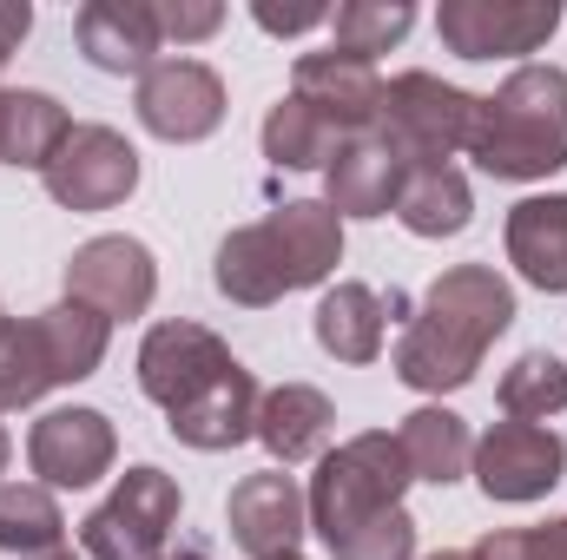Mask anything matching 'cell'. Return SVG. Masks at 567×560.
<instances>
[{
  "label": "cell",
  "instance_id": "obj_29",
  "mask_svg": "<svg viewBox=\"0 0 567 560\" xmlns=\"http://www.w3.org/2000/svg\"><path fill=\"white\" fill-rule=\"evenodd\" d=\"M258 139H265V158H271L278 172H323V165L337 158V145H343L297 93H284L278 106L265 113V133H258Z\"/></svg>",
  "mask_w": 567,
  "mask_h": 560
},
{
  "label": "cell",
  "instance_id": "obj_17",
  "mask_svg": "<svg viewBox=\"0 0 567 560\" xmlns=\"http://www.w3.org/2000/svg\"><path fill=\"white\" fill-rule=\"evenodd\" d=\"M403 178H410V165H403L396 145H383L377 133L343 139L337 158L323 165V205L337 218H390L396 198H403Z\"/></svg>",
  "mask_w": 567,
  "mask_h": 560
},
{
  "label": "cell",
  "instance_id": "obj_5",
  "mask_svg": "<svg viewBox=\"0 0 567 560\" xmlns=\"http://www.w3.org/2000/svg\"><path fill=\"white\" fill-rule=\"evenodd\" d=\"M482 93L449 86L442 73H396L383 80V126L377 139L396 145L403 165H449L455 152H468V126H475Z\"/></svg>",
  "mask_w": 567,
  "mask_h": 560
},
{
  "label": "cell",
  "instance_id": "obj_23",
  "mask_svg": "<svg viewBox=\"0 0 567 560\" xmlns=\"http://www.w3.org/2000/svg\"><path fill=\"white\" fill-rule=\"evenodd\" d=\"M212 283H218V297L238 303V310H271L278 297H290V278H284V258H278V245H271V231H265V218H258V225H238V231L218 245Z\"/></svg>",
  "mask_w": 567,
  "mask_h": 560
},
{
  "label": "cell",
  "instance_id": "obj_21",
  "mask_svg": "<svg viewBox=\"0 0 567 560\" xmlns=\"http://www.w3.org/2000/svg\"><path fill=\"white\" fill-rule=\"evenodd\" d=\"M330 428H337V409L323 390L310 383H278L258 396V442L278 468H297V462H317L330 448Z\"/></svg>",
  "mask_w": 567,
  "mask_h": 560
},
{
  "label": "cell",
  "instance_id": "obj_38",
  "mask_svg": "<svg viewBox=\"0 0 567 560\" xmlns=\"http://www.w3.org/2000/svg\"><path fill=\"white\" fill-rule=\"evenodd\" d=\"M33 560H86V554H73V548H53V554H33Z\"/></svg>",
  "mask_w": 567,
  "mask_h": 560
},
{
  "label": "cell",
  "instance_id": "obj_8",
  "mask_svg": "<svg viewBox=\"0 0 567 560\" xmlns=\"http://www.w3.org/2000/svg\"><path fill=\"white\" fill-rule=\"evenodd\" d=\"M561 27V0H442L435 33L455 60H522Z\"/></svg>",
  "mask_w": 567,
  "mask_h": 560
},
{
  "label": "cell",
  "instance_id": "obj_12",
  "mask_svg": "<svg viewBox=\"0 0 567 560\" xmlns=\"http://www.w3.org/2000/svg\"><path fill=\"white\" fill-rule=\"evenodd\" d=\"M113 462H120V428H113L106 409L73 403V409H47L27 428V468L40 475V488H73L80 495V488L106 481Z\"/></svg>",
  "mask_w": 567,
  "mask_h": 560
},
{
  "label": "cell",
  "instance_id": "obj_10",
  "mask_svg": "<svg viewBox=\"0 0 567 560\" xmlns=\"http://www.w3.org/2000/svg\"><path fill=\"white\" fill-rule=\"evenodd\" d=\"M238 370V356H231V343L218 336V330H205V323H192V317H165V323H152L140 343V390L172 416V409H185L192 396H205L218 376H231Z\"/></svg>",
  "mask_w": 567,
  "mask_h": 560
},
{
  "label": "cell",
  "instance_id": "obj_25",
  "mask_svg": "<svg viewBox=\"0 0 567 560\" xmlns=\"http://www.w3.org/2000/svg\"><path fill=\"white\" fill-rule=\"evenodd\" d=\"M396 442H403L410 475L429 481V488H455V481L468 475V462H475V435H468V422L455 416V409H442V403L410 409L403 428H396Z\"/></svg>",
  "mask_w": 567,
  "mask_h": 560
},
{
  "label": "cell",
  "instance_id": "obj_35",
  "mask_svg": "<svg viewBox=\"0 0 567 560\" xmlns=\"http://www.w3.org/2000/svg\"><path fill=\"white\" fill-rule=\"evenodd\" d=\"M27 33H33V7H27V0H0V66L20 53Z\"/></svg>",
  "mask_w": 567,
  "mask_h": 560
},
{
  "label": "cell",
  "instance_id": "obj_6",
  "mask_svg": "<svg viewBox=\"0 0 567 560\" xmlns=\"http://www.w3.org/2000/svg\"><path fill=\"white\" fill-rule=\"evenodd\" d=\"M178 508H185L178 481H172L165 468L140 462V468H126V475L113 481V495L80 521V548H86V560H158L172 548Z\"/></svg>",
  "mask_w": 567,
  "mask_h": 560
},
{
  "label": "cell",
  "instance_id": "obj_26",
  "mask_svg": "<svg viewBox=\"0 0 567 560\" xmlns=\"http://www.w3.org/2000/svg\"><path fill=\"white\" fill-rule=\"evenodd\" d=\"M396 218L410 238H462L475 225V191L455 165H416L403 178V198H396Z\"/></svg>",
  "mask_w": 567,
  "mask_h": 560
},
{
  "label": "cell",
  "instance_id": "obj_16",
  "mask_svg": "<svg viewBox=\"0 0 567 560\" xmlns=\"http://www.w3.org/2000/svg\"><path fill=\"white\" fill-rule=\"evenodd\" d=\"M73 40L86 53V66L120 73V80H145L165 60V33L152 0H86L73 13Z\"/></svg>",
  "mask_w": 567,
  "mask_h": 560
},
{
  "label": "cell",
  "instance_id": "obj_39",
  "mask_svg": "<svg viewBox=\"0 0 567 560\" xmlns=\"http://www.w3.org/2000/svg\"><path fill=\"white\" fill-rule=\"evenodd\" d=\"M429 560H468V554H455V548H442V554H429Z\"/></svg>",
  "mask_w": 567,
  "mask_h": 560
},
{
  "label": "cell",
  "instance_id": "obj_19",
  "mask_svg": "<svg viewBox=\"0 0 567 560\" xmlns=\"http://www.w3.org/2000/svg\"><path fill=\"white\" fill-rule=\"evenodd\" d=\"M265 231L278 245L290 290H317V283H330V271L343 265V218L323 198H290V205H278L265 218Z\"/></svg>",
  "mask_w": 567,
  "mask_h": 560
},
{
  "label": "cell",
  "instance_id": "obj_4",
  "mask_svg": "<svg viewBox=\"0 0 567 560\" xmlns=\"http://www.w3.org/2000/svg\"><path fill=\"white\" fill-rule=\"evenodd\" d=\"M410 481H416V475H410L403 442H396L390 428H363V435L323 448V455H317V475H310V488H303L317 541L337 548L343 535H357V528H370L377 515L403 508V488H410Z\"/></svg>",
  "mask_w": 567,
  "mask_h": 560
},
{
  "label": "cell",
  "instance_id": "obj_1",
  "mask_svg": "<svg viewBox=\"0 0 567 560\" xmlns=\"http://www.w3.org/2000/svg\"><path fill=\"white\" fill-rule=\"evenodd\" d=\"M508 323H515V283L495 265H449L423 290V310L403 323L390 370H396V383H410L423 396L468 390L488 343Z\"/></svg>",
  "mask_w": 567,
  "mask_h": 560
},
{
  "label": "cell",
  "instance_id": "obj_27",
  "mask_svg": "<svg viewBox=\"0 0 567 560\" xmlns=\"http://www.w3.org/2000/svg\"><path fill=\"white\" fill-rule=\"evenodd\" d=\"M66 548V515L40 481H0V554L33 560Z\"/></svg>",
  "mask_w": 567,
  "mask_h": 560
},
{
  "label": "cell",
  "instance_id": "obj_22",
  "mask_svg": "<svg viewBox=\"0 0 567 560\" xmlns=\"http://www.w3.org/2000/svg\"><path fill=\"white\" fill-rule=\"evenodd\" d=\"M317 350L337 356V363H377L383 356V336H390V303L370 290V283H330L317 297Z\"/></svg>",
  "mask_w": 567,
  "mask_h": 560
},
{
  "label": "cell",
  "instance_id": "obj_24",
  "mask_svg": "<svg viewBox=\"0 0 567 560\" xmlns=\"http://www.w3.org/2000/svg\"><path fill=\"white\" fill-rule=\"evenodd\" d=\"M73 120L53 93L40 86H0V165H27V172H47L53 152L66 145Z\"/></svg>",
  "mask_w": 567,
  "mask_h": 560
},
{
  "label": "cell",
  "instance_id": "obj_7",
  "mask_svg": "<svg viewBox=\"0 0 567 560\" xmlns=\"http://www.w3.org/2000/svg\"><path fill=\"white\" fill-rule=\"evenodd\" d=\"M475 488L502 508H528L542 495H555L567 475V442L548 422H488L475 435V462H468Z\"/></svg>",
  "mask_w": 567,
  "mask_h": 560
},
{
  "label": "cell",
  "instance_id": "obj_36",
  "mask_svg": "<svg viewBox=\"0 0 567 560\" xmlns=\"http://www.w3.org/2000/svg\"><path fill=\"white\" fill-rule=\"evenodd\" d=\"M158 560H212V554H205V548H165Z\"/></svg>",
  "mask_w": 567,
  "mask_h": 560
},
{
  "label": "cell",
  "instance_id": "obj_41",
  "mask_svg": "<svg viewBox=\"0 0 567 560\" xmlns=\"http://www.w3.org/2000/svg\"><path fill=\"white\" fill-rule=\"evenodd\" d=\"M278 560H303V554H278Z\"/></svg>",
  "mask_w": 567,
  "mask_h": 560
},
{
  "label": "cell",
  "instance_id": "obj_2",
  "mask_svg": "<svg viewBox=\"0 0 567 560\" xmlns=\"http://www.w3.org/2000/svg\"><path fill=\"white\" fill-rule=\"evenodd\" d=\"M468 158L508 185L555 178L567 165V66H515L475 106Z\"/></svg>",
  "mask_w": 567,
  "mask_h": 560
},
{
  "label": "cell",
  "instance_id": "obj_9",
  "mask_svg": "<svg viewBox=\"0 0 567 560\" xmlns=\"http://www.w3.org/2000/svg\"><path fill=\"white\" fill-rule=\"evenodd\" d=\"M40 185L66 211H113L140 191V152L113 126H73L53 165L40 172Z\"/></svg>",
  "mask_w": 567,
  "mask_h": 560
},
{
  "label": "cell",
  "instance_id": "obj_30",
  "mask_svg": "<svg viewBox=\"0 0 567 560\" xmlns=\"http://www.w3.org/2000/svg\"><path fill=\"white\" fill-rule=\"evenodd\" d=\"M495 403L508 422H555L567 409V363L548 356V350H528L502 370L495 383Z\"/></svg>",
  "mask_w": 567,
  "mask_h": 560
},
{
  "label": "cell",
  "instance_id": "obj_34",
  "mask_svg": "<svg viewBox=\"0 0 567 560\" xmlns=\"http://www.w3.org/2000/svg\"><path fill=\"white\" fill-rule=\"evenodd\" d=\"M330 13H337V7H323V0H297V7L251 0V20H258L265 33H278V40H297V33H310V27H330Z\"/></svg>",
  "mask_w": 567,
  "mask_h": 560
},
{
  "label": "cell",
  "instance_id": "obj_15",
  "mask_svg": "<svg viewBox=\"0 0 567 560\" xmlns=\"http://www.w3.org/2000/svg\"><path fill=\"white\" fill-rule=\"evenodd\" d=\"M225 528H231V548L245 560L297 554V541L310 535V501H303L297 475H284V468L245 475L225 501Z\"/></svg>",
  "mask_w": 567,
  "mask_h": 560
},
{
  "label": "cell",
  "instance_id": "obj_37",
  "mask_svg": "<svg viewBox=\"0 0 567 560\" xmlns=\"http://www.w3.org/2000/svg\"><path fill=\"white\" fill-rule=\"evenodd\" d=\"M7 462H13V435L0 428V475H7Z\"/></svg>",
  "mask_w": 567,
  "mask_h": 560
},
{
  "label": "cell",
  "instance_id": "obj_18",
  "mask_svg": "<svg viewBox=\"0 0 567 560\" xmlns=\"http://www.w3.org/2000/svg\"><path fill=\"white\" fill-rule=\"evenodd\" d=\"M258 376L238 363L231 376H218L205 396H192L185 409H172L165 428H172V442H185V448H198V455H225V448H238V442H258Z\"/></svg>",
  "mask_w": 567,
  "mask_h": 560
},
{
  "label": "cell",
  "instance_id": "obj_40",
  "mask_svg": "<svg viewBox=\"0 0 567 560\" xmlns=\"http://www.w3.org/2000/svg\"><path fill=\"white\" fill-rule=\"evenodd\" d=\"M7 323H13V317H7V310H0V330H7Z\"/></svg>",
  "mask_w": 567,
  "mask_h": 560
},
{
  "label": "cell",
  "instance_id": "obj_32",
  "mask_svg": "<svg viewBox=\"0 0 567 560\" xmlns=\"http://www.w3.org/2000/svg\"><path fill=\"white\" fill-rule=\"evenodd\" d=\"M468 560H567V515L542 528H495L468 548Z\"/></svg>",
  "mask_w": 567,
  "mask_h": 560
},
{
  "label": "cell",
  "instance_id": "obj_31",
  "mask_svg": "<svg viewBox=\"0 0 567 560\" xmlns=\"http://www.w3.org/2000/svg\"><path fill=\"white\" fill-rule=\"evenodd\" d=\"M330 560H416V521H410V508H390L370 528L343 535L330 548Z\"/></svg>",
  "mask_w": 567,
  "mask_h": 560
},
{
  "label": "cell",
  "instance_id": "obj_13",
  "mask_svg": "<svg viewBox=\"0 0 567 560\" xmlns=\"http://www.w3.org/2000/svg\"><path fill=\"white\" fill-rule=\"evenodd\" d=\"M133 113H140V126L152 139L198 145L225 126V80L205 60H185V53L158 60L140 80V93H133Z\"/></svg>",
  "mask_w": 567,
  "mask_h": 560
},
{
  "label": "cell",
  "instance_id": "obj_20",
  "mask_svg": "<svg viewBox=\"0 0 567 560\" xmlns=\"http://www.w3.org/2000/svg\"><path fill=\"white\" fill-rule=\"evenodd\" d=\"M508 265L522 271V283L567 297V191H542V198H522L508 211Z\"/></svg>",
  "mask_w": 567,
  "mask_h": 560
},
{
  "label": "cell",
  "instance_id": "obj_14",
  "mask_svg": "<svg viewBox=\"0 0 567 560\" xmlns=\"http://www.w3.org/2000/svg\"><path fill=\"white\" fill-rule=\"evenodd\" d=\"M290 93L337 133V139H370L383 126V73L350 53H303L290 66Z\"/></svg>",
  "mask_w": 567,
  "mask_h": 560
},
{
  "label": "cell",
  "instance_id": "obj_3",
  "mask_svg": "<svg viewBox=\"0 0 567 560\" xmlns=\"http://www.w3.org/2000/svg\"><path fill=\"white\" fill-rule=\"evenodd\" d=\"M106 343H113V323L100 310L73 303V297L7 323L0 330V416L33 409L47 390L86 383L106 363Z\"/></svg>",
  "mask_w": 567,
  "mask_h": 560
},
{
  "label": "cell",
  "instance_id": "obj_28",
  "mask_svg": "<svg viewBox=\"0 0 567 560\" xmlns=\"http://www.w3.org/2000/svg\"><path fill=\"white\" fill-rule=\"evenodd\" d=\"M416 27V0H343L330 13V53H350V60H370L403 46Z\"/></svg>",
  "mask_w": 567,
  "mask_h": 560
},
{
  "label": "cell",
  "instance_id": "obj_11",
  "mask_svg": "<svg viewBox=\"0 0 567 560\" xmlns=\"http://www.w3.org/2000/svg\"><path fill=\"white\" fill-rule=\"evenodd\" d=\"M66 297L100 310L106 323H133L152 310L158 297V258L145 238L126 231H106V238H86L73 258H66Z\"/></svg>",
  "mask_w": 567,
  "mask_h": 560
},
{
  "label": "cell",
  "instance_id": "obj_33",
  "mask_svg": "<svg viewBox=\"0 0 567 560\" xmlns=\"http://www.w3.org/2000/svg\"><path fill=\"white\" fill-rule=\"evenodd\" d=\"M152 13H158V33L178 40V46H198V40H212L225 27L218 0H152Z\"/></svg>",
  "mask_w": 567,
  "mask_h": 560
}]
</instances>
